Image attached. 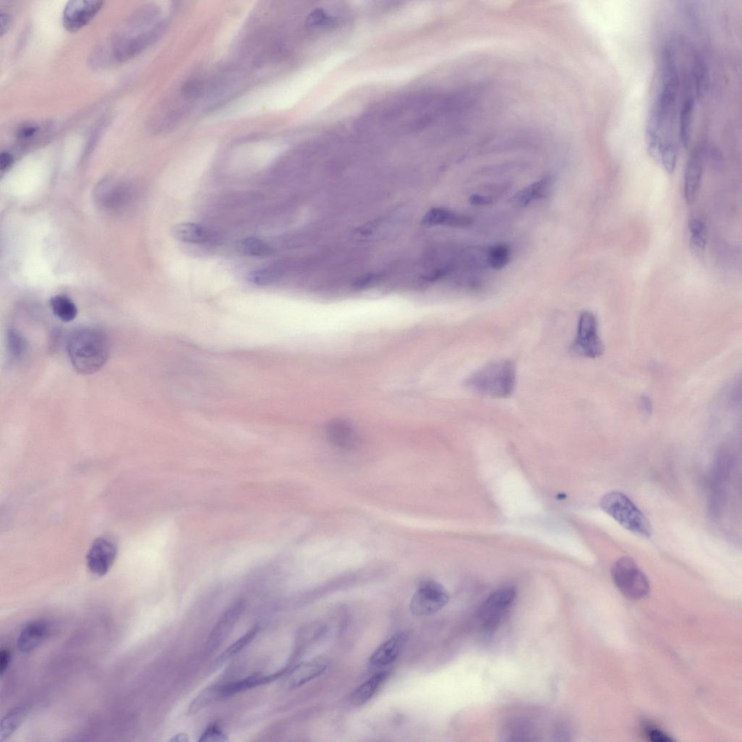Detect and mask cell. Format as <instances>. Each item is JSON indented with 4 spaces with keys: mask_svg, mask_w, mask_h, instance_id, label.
<instances>
[{
    "mask_svg": "<svg viewBox=\"0 0 742 742\" xmlns=\"http://www.w3.org/2000/svg\"><path fill=\"white\" fill-rule=\"evenodd\" d=\"M679 86L675 51L667 48L663 57L661 88L654 99L646 131L647 150L652 159L657 163L660 162L661 153L664 148L677 147L674 129Z\"/></svg>",
    "mask_w": 742,
    "mask_h": 742,
    "instance_id": "cell-1",
    "label": "cell"
},
{
    "mask_svg": "<svg viewBox=\"0 0 742 742\" xmlns=\"http://www.w3.org/2000/svg\"><path fill=\"white\" fill-rule=\"evenodd\" d=\"M67 352L74 369L81 374H92L106 364L110 343L106 334L95 326L77 328L67 340Z\"/></svg>",
    "mask_w": 742,
    "mask_h": 742,
    "instance_id": "cell-2",
    "label": "cell"
},
{
    "mask_svg": "<svg viewBox=\"0 0 742 742\" xmlns=\"http://www.w3.org/2000/svg\"><path fill=\"white\" fill-rule=\"evenodd\" d=\"M474 393L494 399L508 398L516 385V367L510 360L490 362L464 382Z\"/></svg>",
    "mask_w": 742,
    "mask_h": 742,
    "instance_id": "cell-3",
    "label": "cell"
},
{
    "mask_svg": "<svg viewBox=\"0 0 742 742\" xmlns=\"http://www.w3.org/2000/svg\"><path fill=\"white\" fill-rule=\"evenodd\" d=\"M602 509L613 517L621 526L643 538L651 537L650 523L643 512L631 500L620 492H612L601 500Z\"/></svg>",
    "mask_w": 742,
    "mask_h": 742,
    "instance_id": "cell-4",
    "label": "cell"
},
{
    "mask_svg": "<svg viewBox=\"0 0 742 742\" xmlns=\"http://www.w3.org/2000/svg\"><path fill=\"white\" fill-rule=\"evenodd\" d=\"M611 573L617 588L627 597L640 599L649 595V581L632 559H619L613 565Z\"/></svg>",
    "mask_w": 742,
    "mask_h": 742,
    "instance_id": "cell-5",
    "label": "cell"
},
{
    "mask_svg": "<svg viewBox=\"0 0 742 742\" xmlns=\"http://www.w3.org/2000/svg\"><path fill=\"white\" fill-rule=\"evenodd\" d=\"M604 350L595 316L589 312H583L579 317L576 338L570 348L571 354L595 359L603 355Z\"/></svg>",
    "mask_w": 742,
    "mask_h": 742,
    "instance_id": "cell-6",
    "label": "cell"
},
{
    "mask_svg": "<svg viewBox=\"0 0 742 742\" xmlns=\"http://www.w3.org/2000/svg\"><path fill=\"white\" fill-rule=\"evenodd\" d=\"M515 597V589L512 586H504L491 594L483 604L478 620L485 633L490 634L497 631Z\"/></svg>",
    "mask_w": 742,
    "mask_h": 742,
    "instance_id": "cell-7",
    "label": "cell"
},
{
    "mask_svg": "<svg viewBox=\"0 0 742 742\" xmlns=\"http://www.w3.org/2000/svg\"><path fill=\"white\" fill-rule=\"evenodd\" d=\"M448 592L444 586L434 580L421 582L414 594L410 608L413 615L428 616L441 611L449 602Z\"/></svg>",
    "mask_w": 742,
    "mask_h": 742,
    "instance_id": "cell-8",
    "label": "cell"
},
{
    "mask_svg": "<svg viewBox=\"0 0 742 742\" xmlns=\"http://www.w3.org/2000/svg\"><path fill=\"white\" fill-rule=\"evenodd\" d=\"M117 551L115 542L110 538L97 539L86 558L90 572L98 576L106 575L115 562Z\"/></svg>",
    "mask_w": 742,
    "mask_h": 742,
    "instance_id": "cell-9",
    "label": "cell"
},
{
    "mask_svg": "<svg viewBox=\"0 0 742 742\" xmlns=\"http://www.w3.org/2000/svg\"><path fill=\"white\" fill-rule=\"evenodd\" d=\"M103 5L92 0H73L68 2L63 11V25L70 31H76L89 24Z\"/></svg>",
    "mask_w": 742,
    "mask_h": 742,
    "instance_id": "cell-10",
    "label": "cell"
},
{
    "mask_svg": "<svg viewBox=\"0 0 742 742\" xmlns=\"http://www.w3.org/2000/svg\"><path fill=\"white\" fill-rule=\"evenodd\" d=\"M245 610V602L239 600L233 604L218 620L211 632L204 647L206 654L216 650L229 635Z\"/></svg>",
    "mask_w": 742,
    "mask_h": 742,
    "instance_id": "cell-11",
    "label": "cell"
},
{
    "mask_svg": "<svg viewBox=\"0 0 742 742\" xmlns=\"http://www.w3.org/2000/svg\"><path fill=\"white\" fill-rule=\"evenodd\" d=\"M705 152L702 147H697L690 154L684 175V197L687 203L692 204L700 191L702 178Z\"/></svg>",
    "mask_w": 742,
    "mask_h": 742,
    "instance_id": "cell-12",
    "label": "cell"
},
{
    "mask_svg": "<svg viewBox=\"0 0 742 742\" xmlns=\"http://www.w3.org/2000/svg\"><path fill=\"white\" fill-rule=\"evenodd\" d=\"M327 666L322 661H309L289 669L284 676V685L288 689L297 688L319 676Z\"/></svg>",
    "mask_w": 742,
    "mask_h": 742,
    "instance_id": "cell-13",
    "label": "cell"
},
{
    "mask_svg": "<svg viewBox=\"0 0 742 742\" xmlns=\"http://www.w3.org/2000/svg\"><path fill=\"white\" fill-rule=\"evenodd\" d=\"M407 634L400 632L393 635L371 655L370 663L376 667L390 665L399 657L407 642Z\"/></svg>",
    "mask_w": 742,
    "mask_h": 742,
    "instance_id": "cell-14",
    "label": "cell"
},
{
    "mask_svg": "<svg viewBox=\"0 0 742 742\" xmlns=\"http://www.w3.org/2000/svg\"><path fill=\"white\" fill-rule=\"evenodd\" d=\"M289 669V668H286L280 672H276L275 674L268 676L255 675L244 679L220 685V697L221 698L232 697L245 692L246 690L271 683L276 679L284 677Z\"/></svg>",
    "mask_w": 742,
    "mask_h": 742,
    "instance_id": "cell-15",
    "label": "cell"
},
{
    "mask_svg": "<svg viewBox=\"0 0 742 742\" xmlns=\"http://www.w3.org/2000/svg\"><path fill=\"white\" fill-rule=\"evenodd\" d=\"M472 220L470 217L455 213L443 208H434L423 217L421 223L426 227L444 226L453 228L468 227Z\"/></svg>",
    "mask_w": 742,
    "mask_h": 742,
    "instance_id": "cell-16",
    "label": "cell"
},
{
    "mask_svg": "<svg viewBox=\"0 0 742 742\" xmlns=\"http://www.w3.org/2000/svg\"><path fill=\"white\" fill-rule=\"evenodd\" d=\"M48 633L49 627L45 621H32L22 629L17 641V647L22 653H30L45 641Z\"/></svg>",
    "mask_w": 742,
    "mask_h": 742,
    "instance_id": "cell-17",
    "label": "cell"
},
{
    "mask_svg": "<svg viewBox=\"0 0 742 742\" xmlns=\"http://www.w3.org/2000/svg\"><path fill=\"white\" fill-rule=\"evenodd\" d=\"M731 458L729 455L723 452L720 454L714 474V486L713 489L711 509L714 513H718L720 509L721 503L724 499V490L731 467Z\"/></svg>",
    "mask_w": 742,
    "mask_h": 742,
    "instance_id": "cell-18",
    "label": "cell"
},
{
    "mask_svg": "<svg viewBox=\"0 0 742 742\" xmlns=\"http://www.w3.org/2000/svg\"><path fill=\"white\" fill-rule=\"evenodd\" d=\"M554 184V178L544 177L522 189L511 198L510 201L517 206H526L535 200L547 197L550 193Z\"/></svg>",
    "mask_w": 742,
    "mask_h": 742,
    "instance_id": "cell-19",
    "label": "cell"
},
{
    "mask_svg": "<svg viewBox=\"0 0 742 742\" xmlns=\"http://www.w3.org/2000/svg\"><path fill=\"white\" fill-rule=\"evenodd\" d=\"M389 677L388 672H378L369 680L359 686L351 696V702L356 706H361L369 702L378 692V690L386 682Z\"/></svg>",
    "mask_w": 742,
    "mask_h": 742,
    "instance_id": "cell-20",
    "label": "cell"
},
{
    "mask_svg": "<svg viewBox=\"0 0 742 742\" xmlns=\"http://www.w3.org/2000/svg\"><path fill=\"white\" fill-rule=\"evenodd\" d=\"M686 95L681 104L679 117V137L682 146L687 148L691 138L695 97L693 92Z\"/></svg>",
    "mask_w": 742,
    "mask_h": 742,
    "instance_id": "cell-21",
    "label": "cell"
},
{
    "mask_svg": "<svg viewBox=\"0 0 742 742\" xmlns=\"http://www.w3.org/2000/svg\"><path fill=\"white\" fill-rule=\"evenodd\" d=\"M172 234L184 243L202 244L209 240V234L202 226L194 223H184L176 226Z\"/></svg>",
    "mask_w": 742,
    "mask_h": 742,
    "instance_id": "cell-22",
    "label": "cell"
},
{
    "mask_svg": "<svg viewBox=\"0 0 742 742\" xmlns=\"http://www.w3.org/2000/svg\"><path fill=\"white\" fill-rule=\"evenodd\" d=\"M259 631H260V626L258 624L255 625L245 635L240 637L237 641L224 651L215 661L212 668L216 669L232 660L236 654L250 645Z\"/></svg>",
    "mask_w": 742,
    "mask_h": 742,
    "instance_id": "cell-23",
    "label": "cell"
},
{
    "mask_svg": "<svg viewBox=\"0 0 742 742\" xmlns=\"http://www.w3.org/2000/svg\"><path fill=\"white\" fill-rule=\"evenodd\" d=\"M27 715L25 707H15L6 715L0 723V741H4L10 737L19 728Z\"/></svg>",
    "mask_w": 742,
    "mask_h": 742,
    "instance_id": "cell-24",
    "label": "cell"
},
{
    "mask_svg": "<svg viewBox=\"0 0 742 742\" xmlns=\"http://www.w3.org/2000/svg\"><path fill=\"white\" fill-rule=\"evenodd\" d=\"M329 437L334 445L345 450H350L357 444V437L354 431L345 424L332 425L329 431Z\"/></svg>",
    "mask_w": 742,
    "mask_h": 742,
    "instance_id": "cell-25",
    "label": "cell"
},
{
    "mask_svg": "<svg viewBox=\"0 0 742 742\" xmlns=\"http://www.w3.org/2000/svg\"><path fill=\"white\" fill-rule=\"evenodd\" d=\"M50 306L54 315L65 323L73 321L77 316L78 309L75 303L64 296H58L51 299Z\"/></svg>",
    "mask_w": 742,
    "mask_h": 742,
    "instance_id": "cell-26",
    "label": "cell"
},
{
    "mask_svg": "<svg viewBox=\"0 0 742 742\" xmlns=\"http://www.w3.org/2000/svg\"><path fill=\"white\" fill-rule=\"evenodd\" d=\"M220 698V685H213L207 688L189 705L188 713L191 715L197 714Z\"/></svg>",
    "mask_w": 742,
    "mask_h": 742,
    "instance_id": "cell-27",
    "label": "cell"
},
{
    "mask_svg": "<svg viewBox=\"0 0 742 742\" xmlns=\"http://www.w3.org/2000/svg\"><path fill=\"white\" fill-rule=\"evenodd\" d=\"M511 250L505 244L491 247L487 253V262L493 269L499 270L505 268L510 262Z\"/></svg>",
    "mask_w": 742,
    "mask_h": 742,
    "instance_id": "cell-28",
    "label": "cell"
},
{
    "mask_svg": "<svg viewBox=\"0 0 742 742\" xmlns=\"http://www.w3.org/2000/svg\"><path fill=\"white\" fill-rule=\"evenodd\" d=\"M688 229L692 245L697 250H703L707 243V229L705 222L700 218L689 220Z\"/></svg>",
    "mask_w": 742,
    "mask_h": 742,
    "instance_id": "cell-29",
    "label": "cell"
},
{
    "mask_svg": "<svg viewBox=\"0 0 742 742\" xmlns=\"http://www.w3.org/2000/svg\"><path fill=\"white\" fill-rule=\"evenodd\" d=\"M241 251L252 257H266L271 254V249L264 241L250 237L241 241Z\"/></svg>",
    "mask_w": 742,
    "mask_h": 742,
    "instance_id": "cell-30",
    "label": "cell"
},
{
    "mask_svg": "<svg viewBox=\"0 0 742 742\" xmlns=\"http://www.w3.org/2000/svg\"><path fill=\"white\" fill-rule=\"evenodd\" d=\"M8 348L13 358L20 360L26 354L27 342L20 332L11 329L8 332Z\"/></svg>",
    "mask_w": 742,
    "mask_h": 742,
    "instance_id": "cell-31",
    "label": "cell"
},
{
    "mask_svg": "<svg viewBox=\"0 0 742 742\" xmlns=\"http://www.w3.org/2000/svg\"><path fill=\"white\" fill-rule=\"evenodd\" d=\"M280 274L275 271L269 269L257 270L251 272L248 275V280L257 286H267L279 280Z\"/></svg>",
    "mask_w": 742,
    "mask_h": 742,
    "instance_id": "cell-32",
    "label": "cell"
},
{
    "mask_svg": "<svg viewBox=\"0 0 742 742\" xmlns=\"http://www.w3.org/2000/svg\"><path fill=\"white\" fill-rule=\"evenodd\" d=\"M228 741L227 736L216 724L207 728L199 739L200 742H221Z\"/></svg>",
    "mask_w": 742,
    "mask_h": 742,
    "instance_id": "cell-33",
    "label": "cell"
},
{
    "mask_svg": "<svg viewBox=\"0 0 742 742\" xmlns=\"http://www.w3.org/2000/svg\"><path fill=\"white\" fill-rule=\"evenodd\" d=\"M202 84L197 80L186 82L182 88V93L186 98H196L202 92Z\"/></svg>",
    "mask_w": 742,
    "mask_h": 742,
    "instance_id": "cell-34",
    "label": "cell"
},
{
    "mask_svg": "<svg viewBox=\"0 0 742 742\" xmlns=\"http://www.w3.org/2000/svg\"><path fill=\"white\" fill-rule=\"evenodd\" d=\"M647 735L649 739L653 742H671L674 741L669 735L657 729H647Z\"/></svg>",
    "mask_w": 742,
    "mask_h": 742,
    "instance_id": "cell-35",
    "label": "cell"
},
{
    "mask_svg": "<svg viewBox=\"0 0 742 742\" xmlns=\"http://www.w3.org/2000/svg\"><path fill=\"white\" fill-rule=\"evenodd\" d=\"M11 661L10 652L7 649H3L0 652V675L3 677L7 670Z\"/></svg>",
    "mask_w": 742,
    "mask_h": 742,
    "instance_id": "cell-36",
    "label": "cell"
},
{
    "mask_svg": "<svg viewBox=\"0 0 742 742\" xmlns=\"http://www.w3.org/2000/svg\"><path fill=\"white\" fill-rule=\"evenodd\" d=\"M38 127L31 124H27L22 127L17 132V136L21 139H27L38 132Z\"/></svg>",
    "mask_w": 742,
    "mask_h": 742,
    "instance_id": "cell-37",
    "label": "cell"
},
{
    "mask_svg": "<svg viewBox=\"0 0 742 742\" xmlns=\"http://www.w3.org/2000/svg\"><path fill=\"white\" fill-rule=\"evenodd\" d=\"M469 202L473 205L484 206L492 204L493 199L489 196L476 194L471 196Z\"/></svg>",
    "mask_w": 742,
    "mask_h": 742,
    "instance_id": "cell-38",
    "label": "cell"
},
{
    "mask_svg": "<svg viewBox=\"0 0 742 742\" xmlns=\"http://www.w3.org/2000/svg\"><path fill=\"white\" fill-rule=\"evenodd\" d=\"M11 22V16L8 13L2 11L0 13V34L1 35H3L9 29Z\"/></svg>",
    "mask_w": 742,
    "mask_h": 742,
    "instance_id": "cell-39",
    "label": "cell"
},
{
    "mask_svg": "<svg viewBox=\"0 0 742 742\" xmlns=\"http://www.w3.org/2000/svg\"><path fill=\"white\" fill-rule=\"evenodd\" d=\"M13 160L11 154L8 152H3L0 156V168L2 170L9 168L13 164Z\"/></svg>",
    "mask_w": 742,
    "mask_h": 742,
    "instance_id": "cell-40",
    "label": "cell"
},
{
    "mask_svg": "<svg viewBox=\"0 0 742 742\" xmlns=\"http://www.w3.org/2000/svg\"><path fill=\"white\" fill-rule=\"evenodd\" d=\"M641 406L643 410L647 414H650L652 411V404L648 396H643L641 399Z\"/></svg>",
    "mask_w": 742,
    "mask_h": 742,
    "instance_id": "cell-41",
    "label": "cell"
},
{
    "mask_svg": "<svg viewBox=\"0 0 742 742\" xmlns=\"http://www.w3.org/2000/svg\"><path fill=\"white\" fill-rule=\"evenodd\" d=\"M170 741L174 742H187L188 741V737L186 734L180 733L174 736Z\"/></svg>",
    "mask_w": 742,
    "mask_h": 742,
    "instance_id": "cell-42",
    "label": "cell"
}]
</instances>
